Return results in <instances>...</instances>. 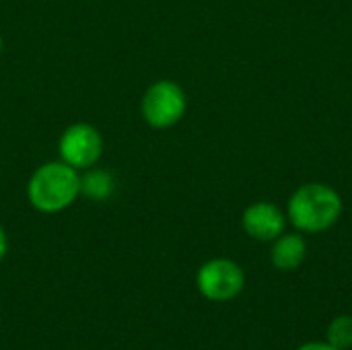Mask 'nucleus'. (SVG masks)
<instances>
[{
  "instance_id": "obj_1",
  "label": "nucleus",
  "mask_w": 352,
  "mask_h": 350,
  "mask_svg": "<svg viewBox=\"0 0 352 350\" xmlns=\"http://www.w3.org/2000/svg\"><path fill=\"white\" fill-rule=\"evenodd\" d=\"M80 194L78 169L64 161H52L35 169L27 184V198L39 212H60Z\"/></svg>"
},
{
  "instance_id": "obj_2",
  "label": "nucleus",
  "mask_w": 352,
  "mask_h": 350,
  "mask_svg": "<svg viewBox=\"0 0 352 350\" xmlns=\"http://www.w3.org/2000/svg\"><path fill=\"white\" fill-rule=\"evenodd\" d=\"M342 212V200L336 190L324 184H307L289 200L291 223L305 233L330 229Z\"/></svg>"
},
{
  "instance_id": "obj_3",
  "label": "nucleus",
  "mask_w": 352,
  "mask_h": 350,
  "mask_svg": "<svg viewBox=\"0 0 352 350\" xmlns=\"http://www.w3.org/2000/svg\"><path fill=\"white\" fill-rule=\"evenodd\" d=\"M142 118L153 128H171L186 113V93L173 80H157L142 97Z\"/></svg>"
},
{
  "instance_id": "obj_4",
  "label": "nucleus",
  "mask_w": 352,
  "mask_h": 350,
  "mask_svg": "<svg viewBox=\"0 0 352 350\" xmlns=\"http://www.w3.org/2000/svg\"><path fill=\"white\" fill-rule=\"evenodd\" d=\"M60 157L74 169H91L103 155V138L91 124H72L64 130L60 144Z\"/></svg>"
},
{
  "instance_id": "obj_5",
  "label": "nucleus",
  "mask_w": 352,
  "mask_h": 350,
  "mask_svg": "<svg viewBox=\"0 0 352 350\" xmlns=\"http://www.w3.org/2000/svg\"><path fill=\"white\" fill-rule=\"evenodd\" d=\"M198 289L210 301H229L237 297L243 289V270L225 258L206 262L198 270Z\"/></svg>"
},
{
  "instance_id": "obj_6",
  "label": "nucleus",
  "mask_w": 352,
  "mask_h": 350,
  "mask_svg": "<svg viewBox=\"0 0 352 350\" xmlns=\"http://www.w3.org/2000/svg\"><path fill=\"white\" fill-rule=\"evenodd\" d=\"M243 229L258 241H272L285 231V215L270 202H256L243 212Z\"/></svg>"
},
{
  "instance_id": "obj_7",
  "label": "nucleus",
  "mask_w": 352,
  "mask_h": 350,
  "mask_svg": "<svg viewBox=\"0 0 352 350\" xmlns=\"http://www.w3.org/2000/svg\"><path fill=\"white\" fill-rule=\"evenodd\" d=\"M307 248L301 235H283L276 237V243L272 245L270 260L278 270H295L305 260Z\"/></svg>"
},
{
  "instance_id": "obj_8",
  "label": "nucleus",
  "mask_w": 352,
  "mask_h": 350,
  "mask_svg": "<svg viewBox=\"0 0 352 350\" xmlns=\"http://www.w3.org/2000/svg\"><path fill=\"white\" fill-rule=\"evenodd\" d=\"M113 182L109 173L105 171H89L85 177H80V192L87 194L93 200H103L111 194Z\"/></svg>"
},
{
  "instance_id": "obj_9",
  "label": "nucleus",
  "mask_w": 352,
  "mask_h": 350,
  "mask_svg": "<svg viewBox=\"0 0 352 350\" xmlns=\"http://www.w3.org/2000/svg\"><path fill=\"white\" fill-rule=\"evenodd\" d=\"M328 344L344 350L352 347V318L351 316H338L328 326Z\"/></svg>"
},
{
  "instance_id": "obj_10",
  "label": "nucleus",
  "mask_w": 352,
  "mask_h": 350,
  "mask_svg": "<svg viewBox=\"0 0 352 350\" xmlns=\"http://www.w3.org/2000/svg\"><path fill=\"white\" fill-rule=\"evenodd\" d=\"M299 350H340L336 349V347H332V344H324V342H307V344H303Z\"/></svg>"
},
{
  "instance_id": "obj_11",
  "label": "nucleus",
  "mask_w": 352,
  "mask_h": 350,
  "mask_svg": "<svg viewBox=\"0 0 352 350\" xmlns=\"http://www.w3.org/2000/svg\"><path fill=\"white\" fill-rule=\"evenodd\" d=\"M6 250H8V239H6V233H4V229H2V225H0V262H2L4 256H6Z\"/></svg>"
},
{
  "instance_id": "obj_12",
  "label": "nucleus",
  "mask_w": 352,
  "mask_h": 350,
  "mask_svg": "<svg viewBox=\"0 0 352 350\" xmlns=\"http://www.w3.org/2000/svg\"><path fill=\"white\" fill-rule=\"evenodd\" d=\"M0 54H2V37H0Z\"/></svg>"
}]
</instances>
